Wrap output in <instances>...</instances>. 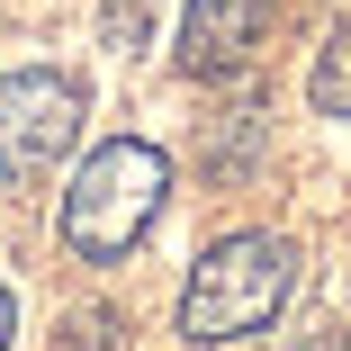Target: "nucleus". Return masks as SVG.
Instances as JSON below:
<instances>
[{"mask_svg": "<svg viewBox=\"0 0 351 351\" xmlns=\"http://www.w3.org/2000/svg\"><path fill=\"white\" fill-rule=\"evenodd\" d=\"M162 198H171L162 145L108 135V145H90V162L73 171V189H63V243H73L82 261H126L135 243H145V226L162 217Z\"/></svg>", "mask_w": 351, "mask_h": 351, "instance_id": "obj_1", "label": "nucleus"}, {"mask_svg": "<svg viewBox=\"0 0 351 351\" xmlns=\"http://www.w3.org/2000/svg\"><path fill=\"white\" fill-rule=\"evenodd\" d=\"M298 289V243L289 234H226L217 252H198L189 289H180V333L189 342H243L279 324Z\"/></svg>", "mask_w": 351, "mask_h": 351, "instance_id": "obj_2", "label": "nucleus"}, {"mask_svg": "<svg viewBox=\"0 0 351 351\" xmlns=\"http://www.w3.org/2000/svg\"><path fill=\"white\" fill-rule=\"evenodd\" d=\"M82 145V82L73 73H0V189L45 180Z\"/></svg>", "mask_w": 351, "mask_h": 351, "instance_id": "obj_3", "label": "nucleus"}, {"mask_svg": "<svg viewBox=\"0 0 351 351\" xmlns=\"http://www.w3.org/2000/svg\"><path fill=\"white\" fill-rule=\"evenodd\" d=\"M270 10H279V0H189V10H180V73L234 82L243 63L261 54V36H270Z\"/></svg>", "mask_w": 351, "mask_h": 351, "instance_id": "obj_4", "label": "nucleus"}, {"mask_svg": "<svg viewBox=\"0 0 351 351\" xmlns=\"http://www.w3.org/2000/svg\"><path fill=\"white\" fill-rule=\"evenodd\" d=\"M306 99L324 108V117H351V19L324 36V54H315V73H306Z\"/></svg>", "mask_w": 351, "mask_h": 351, "instance_id": "obj_5", "label": "nucleus"}, {"mask_svg": "<svg viewBox=\"0 0 351 351\" xmlns=\"http://www.w3.org/2000/svg\"><path fill=\"white\" fill-rule=\"evenodd\" d=\"M10 333H19V306H10V279H0V351H10Z\"/></svg>", "mask_w": 351, "mask_h": 351, "instance_id": "obj_6", "label": "nucleus"}]
</instances>
